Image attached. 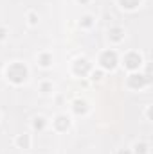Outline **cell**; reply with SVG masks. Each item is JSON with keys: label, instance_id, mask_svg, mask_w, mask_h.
<instances>
[{"label": "cell", "instance_id": "6", "mask_svg": "<svg viewBox=\"0 0 153 154\" xmlns=\"http://www.w3.org/2000/svg\"><path fill=\"white\" fill-rule=\"evenodd\" d=\"M79 2H87V0H79Z\"/></svg>", "mask_w": 153, "mask_h": 154}, {"label": "cell", "instance_id": "4", "mask_svg": "<svg viewBox=\"0 0 153 154\" xmlns=\"http://www.w3.org/2000/svg\"><path fill=\"white\" fill-rule=\"evenodd\" d=\"M43 118H36V122H34V127H36V129H41V127H43Z\"/></svg>", "mask_w": 153, "mask_h": 154}, {"label": "cell", "instance_id": "1", "mask_svg": "<svg viewBox=\"0 0 153 154\" xmlns=\"http://www.w3.org/2000/svg\"><path fill=\"white\" fill-rule=\"evenodd\" d=\"M101 63L104 68H113L115 66V63H117V57H115V54L113 52H104L101 57Z\"/></svg>", "mask_w": 153, "mask_h": 154}, {"label": "cell", "instance_id": "2", "mask_svg": "<svg viewBox=\"0 0 153 154\" xmlns=\"http://www.w3.org/2000/svg\"><path fill=\"white\" fill-rule=\"evenodd\" d=\"M139 65H141V57H139V56L132 54V56L126 57V66H128V68H137Z\"/></svg>", "mask_w": 153, "mask_h": 154}, {"label": "cell", "instance_id": "5", "mask_svg": "<svg viewBox=\"0 0 153 154\" xmlns=\"http://www.w3.org/2000/svg\"><path fill=\"white\" fill-rule=\"evenodd\" d=\"M135 149H137V154H144L146 152V145H137Z\"/></svg>", "mask_w": 153, "mask_h": 154}, {"label": "cell", "instance_id": "3", "mask_svg": "<svg viewBox=\"0 0 153 154\" xmlns=\"http://www.w3.org/2000/svg\"><path fill=\"white\" fill-rule=\"evenodd\" d=\"M121 2L124 4V7H130V9H132V7H135V6L139 4V0H121Z\"/></svg>", "mask_w": 153, "mask_h": 154}]
</instances>
